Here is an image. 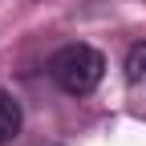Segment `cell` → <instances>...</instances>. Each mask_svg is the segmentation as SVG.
Returning <instances> with one entry per match:
<instances>
[{"mask_svg":"<svg viewBox=\"0 0 146 146\" xmlns=\"http://www.w3.org/2000/svg\"><path fill=\"white\" fill-rule=\"evenodd\" d=\"M102 73H106V61H102V53L94 45H65L49 57V77L73 98L94 94Z\"/></svg>","mask_w":146,"mask_h":146,"instance_id":"1","label":"cell"},{"mask_svg":"<svg viewBox=\"0 0 146 146\" xmlns=\"http://www.w3.org/2000/svg\"><path fill=\"white\" fill-rule=\"evenodd\" d=\"M21 134V102L0 89V146Z\"/></svg>","mask_w":146,"mask_h":146,"instance_id":"2","label":"cell"},{"mask_svg":"<svg viewBox=\"0 0 146 146\" xmlns=\"http://www.w3.org/2000/svg\"><path fill=\"white\" fill-rule=\"evenodd\" d=\"M126 73L134 81H146V45H134L130 57H126Z\"/></svg>","mask_w":146,"mask_h":146,"instance_id":"3","label":"cell"}]
</instances>
